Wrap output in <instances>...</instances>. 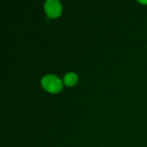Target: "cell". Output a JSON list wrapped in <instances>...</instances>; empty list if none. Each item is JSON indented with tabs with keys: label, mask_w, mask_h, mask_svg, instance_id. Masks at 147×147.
Wrapping results in <instances>:
<instances>
[{
	"label": "cell",
	"mask_w": 147,
	"mask_h": 147,
	"mask_svg": "<svg viewBox=\"0 0 147 147\" xmlns=\"http://www.w3.org/2000/svg\"><path fill=\"white\" fill-rule=\"evenodd\" d=\"M42 86L50 92H58L62 88V82L54 75H46L41 78Z\"/></svg>",
	"instance_id": "cell-1"
},
{
	"label": "cell",
	"mask_w": 147,
	"mask_h": 147,
	"mask_svg": "<svg viewBox=\"0 0 147 147\" xmlns=\"http://www.w3.org/2000/svg\"><path fill=\"white\" fill-rule=\"evenodd\" d=\"M44 7L47 14L50 17H56L60 14L61 4L58 0H47Z\"/></svg>",
	"instance_id": "cell-2"
},
{
	"label": "cell",
	"mask_w": 147,
	"mask_h": 147,
	"mask_svg": "<svg viewBox=\"0 0 147 147\" xmlns=\"http://www.w3.org/2000/svg\"><path fill=\"white\" fill-rule=\"evenodd\" d=\"M77 80H78V78H77V75L74 72H68L64 77V83L66 85H69V86L73 85L77 82Z\"/></svg>",
	"instance_id": "cell-3"
},
{
	"label": "cell",
	"mask_w": 147,
	"mask_h": 147,
	"mask_svg": "<svg viewBox=\"0 0 147 147\" xmlns=\"http://www.w3.org/2000/svg\"><path fill=\"white\" fill-rule=\"evenodd\" d=\"M140 3H147V1H142V0H140Z\"/></svg>",
	"instance_id": "cell-4"
}]
</instances>
